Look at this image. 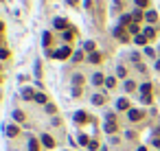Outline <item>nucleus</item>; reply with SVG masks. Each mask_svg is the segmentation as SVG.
I'll list each match as a JSON object with an SVG mask.
<instances>
[{
    "mask_svg": "<svg viewBox=\"0 0 160 151\" xmlns=\"http://www.w3.org/2000/svg\"><path fill=\"white\" fill-rule=\"evenodd\" d=\"M154 145H156V147H160V138H154Z\"/></svg>",
    "mask_w": 160,
    "mask_h": 151,
    "instance_id": "nucleus-36",
    "label": "nucleus"
},
{
    "mask_svg": "<svg viewBox=\"0 0 160 151\" xmlns=\"http://www.w3.org/2000/svg\"><path fill=\"white\" fill-rule=\"evenodd\" d=\"M5 131H7V136H9V138H13V136L20 134V129H18L15 125H7V127H5Z\"/></svg>",
    "mask_w": 160,
    "mask_h": 151,
    "instance_id": "nucleus-4",
    "label": "nucleus"
},
{
    "mask_svg": "<svg viewBox=\"0 0 160 151\" xmlns=\"http://www.w3.org/2000/svg\"><path fill=\"white\" fill-rule=\"evenodd\" d=\"M35 101H37V103H46V94L37 92V94H35Z\"/></svg>",
    "mask_w": 160,
    "mask_h": 151,
    "instance_id": "nucleus-24",
    "label": "nucleus"
},
{
    "mask_svg": "<svg viewBox=\"0 0 160 151\" xmlns=\"http://www.w3.org/2000/svg\"><path fill=\"white\" fill-rule=\"evenodd\" d=\"M136 7H147V0H136Z\"/></svg>",
    "mask_w": 160,
    "mask_h": 151,
    "instance_id": "nucleus-35",
    "label": "nucleus"
},
{
    "mask_svg": "<svg viewBox=\"0 0 160 151\" xmlns=\"http://www.w3.org/2000/svg\"><path fill=\"white\" fill-rule=\"evenodd\" d=\"M37 147H40V145H37V140L31 138V140H29V151H37Z\"/></svg>",
    "mask_w": 160,
    "mask_h": 151,
    "instance_id": "nucleus-20",
    "label": "nucleus"
},
{
    "mask_svg": "<svg viewBox=\"0 0 160 151\" xmlns=\"http://www.w3.org/2000/svg\"><path fill=\"white\" fill-rule=\"evenodd\" d=\"M55 57H57V59H66V57H70V46H62V48L55 53Z\"/></svg>",
    "mask_w": 160,
    "mask_h": 151,
    "instance_id": "nucleus-1",
    "label": "nucleus"
},
{
    "mask_svg": "<svg viewBox=\"0 0 160 151\" xmlns=\"http://www.w3.org/2000/svg\"><path fill=\"white\" fill-rule=\"evenodd\" d=\"M13 118H15L18 123H22V120H24V114H22L20 110H15V112H13Z\"/></svg>",
    "mask_w": 160,
    "mask_h": 151,
    "instance_id": "nucleus-21",
    "label": "nucleus"
},
{
    "mask_svg": "<svg viewBox=\"0 0 160 151\" xmlns=\"http://www.w3.org/2000/svg\"><path fill=\"white\" fill-rule=\"evenodd\" d=\"M116 110H127V112H129V103H127V99H118V101H116Z\"/></svg>",
    "mask_w": 160,
    "mask_h": 151,
    "instance_id": "nucleus-8",
    "label": "nucleus"
},
{
    "mask_svg": "<svg viewBox=\"0 0 160 151\" xmlns=\"http://www.w3.org/2000/svg\"><path fill=\"white\" fill-rule=\"evenodd\" d=\"M134 88H136V83H134V81H125V90H127V92H132Z\"/></svg>",
    "mask_w": 160,
    "mask_h": 151,
    "instance_id": "nucleus-26",
    "label": "nucleus"
},
{
    "mask_svg": "<svg viewBox=\"0 0 160 151\" xmlns=\"http://www.w3.org/2000/svg\"><path fill=\"white\" fill-rule=\"evenodd\" d=\"M140 94H152V83H143L140 86Z\"/></svg>",
    "mask_w": 160,
    "mask_h": 151,
    "instance_id": "nucleus-12",
    "label": "nucleus"
},
{
    "mask_svg": "<svg viewBox=\"0 0 160 151\" xmlns=\"http://www.w3.org/2000/svg\"><path fill=\"white\" fill-rule=\"evenodd\" d=\"M46 112H48V114H53V112H55V105H51V103H46Z\"/></svg>",
    "mask_w": 160,
    "mask_h": 151,
    "instance_id": "nucleus-34",
    "label": "nucleus"
},
{
    "mask_svg": "<svg viewBox=\"0 0 160 151\" xmlns=\"http://www.w3.org/2000/svg\"><path fill=\"white\" fill-rule=\"evenodd\" d=\"M81 59H83V53H81V51L72 55V61H81Z\"/></svg>",
    "mask_w": 160,
    "mask_h": 151,
    "instance_id": "nucleus-27",
    "label": "nucleus"
},
{
    "mask_svg": "<svg viewBox=\"0 0 160 151\" xmlns=\"http://www.w3.org/2000/svg\"><path fill=\"white\" fill-rule=\"evenodd\" d=\"M140 101H143L145 105H149V103H152V94H140Z\"/></svg>",
    "mask_w": 160,
    "mask_h": 151,
    "instance_id": "nucleus-22",
    "label": "nucleus"
},
{
    "mask_svg": "<svg viewBox=\"0 0 160 151\" xmlns=\"http://www.w3.org/2000/svg\"><path fill=\"white\" fill-rule=\"evenodd\" d=\"M42 42H44V46H51V33H44L42 35Z\"/></svg>",
    "mask_w": 160,
    "mask_h": 151,
    "instance_id": "nucleus-23",
    "label": "nucleus"
},
{
    "mask_svg": "<svg viewBox=\"0 0 160 151\" xmlns=\"http://www.w3.org/2000/svg\"><path fill=\"white\" fill-rule=\"evenodd\" d=\"M22 99H26V101H31V99H35V92H33L31 88H24V90H22Z\"/></svg>",
    "mask_w": 160,
    "mask_h": 151,
    "instance_id": "nucleus-7",
    "label": "nucleus"
},
{
    "mask_svg": "<svg viewBox=\"0 0 160 151\" xmlns=\"http://www.w3.org/2000/svg\"><path fill=\"white\" fill-rule=\"evenodd\" d=\"M75 120H77V123H83V120H88L86 112H77V114H75Z\"/></svg>",
    "mask_w": 160,
    "mask_h": 151,
    "instance_id": "nucleus-14",
    "label": "nucleus"
},
{
    "mask_svg": "<svg viewBox=\"0 0 160 151\" xmlns=\"http://www.w3.org/2000/svg\"><path fill=\"white\" fill-rule=\"evenodd\" d=\"M156 68H158V70H160V59H158V61H156Z\"/></svg>",
    "mask_w": 160,
    "mask_h": 151,
    "instance_id": "nucleus-38",
    "label": "nucleus"
},
{
    "mask_svg": "<svg viewBox=\"0 0 160 151\" xmlns=\"http://www.w3.org/2000/svg\"><path fill=\"white\" fill-rule=\"evenodd\" d=\"M0 31H2V22H0Z\"/></svg>",
    "mask_w": 160,
    "mask_h": 151,
    "instance_id": "nucleus-40",
    "label": "nucleus"
},
{
    "mask_svg": "<svg viewBox=\"0 0 160 151\" xmlns=\"http://www.w3.org/2000/svg\"><path fill=\"white\" fill-rule=\"evenodd\" d=\"M145 18H147V22H156V20H158L156 11H147V13H145Z\"/></svg>",
    "mask_w": 160,
    "mask_h": 151,
    "instance_id": "nucleus-15",
    "label": "nucleus"
},
{
    "mask_svg": "<svg viewBox=\"0 0 160 151\" xmlns=\"http://www.w3.org/2000/svg\"><path fill=\"white\" fill-rule=\"evenodd\" d=\"M103 81H105V79H103V74H101V72H97L95 77H92V83H95V86H101Z\"/></svg>",
    "mask_w": 160,
    "mask_h": 151,
    "instance_id": "nucleus-11",
    "label": "nucleus"
},
{
    "mask_svg": "<svg viewBox=\"0 0 160 151\" xmlns=\"http://www.w3.org/2000/svg\"><path fill=\"white\" fill-rule=\"evenodd\" d=\"M72 83H75V88H79L81 83H83V77H81V74H75V77H72Z\"/></svg>",
    "mask_w": 160,
    "mask_h": 151,
    "instance_id": "nucleus-18",
    "label": "nucleus"
},
{
    "mask_svg": "<svg viewBox=\"0 0 160 151\" xmlns=\"http://www.w3.org/2000/svg\"><path fill=\"white\" fill-rule=\"evenodd\" d=\"M127 116H129V120H140V118H143V112H140V110H129L127 112Z\"/></svg>",
    "mask_w": 160,
    "mask_h": 151,
    "instance_id": "nucleus-2",
    "label": "nucleus"
},
{
    "mask_svg": "<svg viewBox=\"0 0 160 151\" xmlns=\"http://www.w3.org/2000/svg\"><path fill=\"white\" fill-rule=\"evenodd\" d=\"M145 37H147V40H149V37H154L156 35V29H154V26H147V29H145V33H143Z\"/></svg>",
    "mask_w": 160,
    "mask_h": 151,
    "instance_id": "nucleus-17",
    "label": "nucleus"
},
{
    "mask_svg": "<svg viewBox=\"0 0 160 151\" xmlns=\"http://www.w3.org/2000/svg\"><path fill=\"white\" fill-rule=\"evenodd\" d=\"M132 18H134V22H136V20H140V18H143V13H140L138 9H136V11H134V15H132Z\"/></svg>",
    "mask_w": 160,
    "mask_h": 151,
    "instance_id": "nucleus-33",
    "label": "nucleus"
},
{
    "mask_svg": "<svg viewBox=\"0 0 160 151\" xmlns=\"http://www.w3.org/2000/svg\"><path fill=\"white\" fill-rule=\"evenodd\" d=\"M53 26H55V29H66V26H68V22H66L64 20V18H55V20H53Z\"/></svg>",
    "mask_w": 160,
    "mask_h": 151,
    "instance_id": "nucleus-3",
    "label": "nucleus"
},
{
    "mask_svg": "<svg viewBox=\"0 0 160 151\" xmlns=\"http://www.w3.org/2000/svg\"><path fill=\"white\" fill-rule=\"evenodd\" d=\"M79 143H81V145H83V147H86V145H90V140H88V138H86V136H79Z\"/></svg>",
    "mask_w": 160,
    "mask_h": 151,
    "instance_id": "nucleus-32",
    "label": "nucleus"
},
{
    "mask_svg": "<svg viewBox=\"0 0 160 151\" xmlns=\"http://www.w3.org/2000/svg\"><path fill=\"white\" fill-rule=\"evenodd\" d=\"M9 57V51L7 48H0V59H7Z\"/></svg>",
    "mask_w": 160,
    "mask_h": 151,
    "instance_id": "nucleus-29",
    "label": "nucleus"
},
{
    "mask_svg": "<svg viewBox=\"0 0 160 151\" xmlns=\"http://www.w3.org/2000/svg\"><path fill=\"white\" fill-rule=\"evenodd\" d=\"M62 37H64L66 42H70V40H72V33H70V31H64V35H62Z\"/></svg>",
    "mask_w": 160,
    "mask_h": 151,
    "instance_id": "nucleus-28",
    "label": "nucleus"
},
{
    "mask_svg": "<svg viewBox=\"0 0 160 151\" xmlns=\"http://www.w3.org/2000/svg\"><path fill=\"white\" fill-rule=\"evenodd\" d=\"M138 151H147V149H145V147H138Z\"/></svg>",
    "mask_w": 160,
    "mask_h": 151,
    "instance_id": "nucleus-39",
    "label": "nucleus"
},
{
    "mask_svg": "<svg viewBox=\"0 0 160 151\" xmlns=\"http://www.w3.org/2000/svg\"><path fill=\"white\" fill-rule=\"evenodd\" d=\"M114 83H116L114 77H108V79H105V86H108V88H114Z\"/></svg>",
    "mask_w": 160,
    "mask_h": 151,
    "instance_id": "nucleus-25",
    "label": "nucleus"
},
{
    "mask_svg": "<svg viewBox=\"0 0 160 151\" xmlns=\"http://www.w3.org/2000/svg\"><path fill=\"white\" fill-rule=\"evenodd\" d=\"M103 129H105L108 134H114V131H116V123H114V120H105V125H103Z\"/></svg>",
    "mask_w": 160,
    "mask_h": 151,
    "instance_id": "nucleus-6",
    "label": "nucleus"
},
{
    "mask_svg": "<svg viewBox=\"0 0 160 151\" xmlns=\"http://www.w3.org/2000/svg\"><path fill=\"white\" fill-rule=\"evenodd\" d=\"M134 42H136L138 46H143V44H147V37H145V35H140V33H138V35L134 37Z\"/></svg>",
    "mask_w": 160,
    "mask_h": 151,
    "instance_id": "nucleus-13",
    "label": "nucleus"
},
{
    "mask_svg": "<svg viewBox=\"0 0 160 151\" xmlns=\"http://www.w3.org/2000/svg\"><path fill=\"white\" fill-rule=\"evenodd\" d=\"M92 103H95V105H101V103H105V97H103V94H95V97H92Z\"/></svg>",
    "mask_w": 160,
    "mask_h": 151,
    "instance_id": "nucleus-10",
    "label": "nucleus"
},
{
    "mask_svg": "<svg viewBox=\"0 0 160 151\" xmlns=\"http://www.w3.org/2000/svg\"><path fill=\"white\" fill-rule=\"evenodd\" d=\"M83 51H88V53H95V42H86V44H83Z\"/></svg>",
    "mask_w": 160,
    "mask_h": 151,
    "instance_id": "nucleus-19",
    "label": "nucleus"
},
{
    "mask_svg": "<svg viewBox=\"0 0 160 151\" xmlns=\"http://www.w3.org/2000/svg\"><path fill=\"white\" fill-rule=\"evenodd\" d=\"M88 149H92V151H95V149H99V143H97V140H90V145H88Z\"/></svg>",
    "mask_w": 160,
    "mask_h": 151,
    "instance_id": "nucleus-30",
    "label": "nucleus"
},
{
    "mask_svg": "<svg viewBox=\"0 0 160 151\" xmlns=\"http://www.w3.org/2000/svg\"><path fill=\"white\" fill-rule=\"evenodd\" d=\"M88 59H90V64H99V61L103 59V55H101V53H90Z\"/></svg>",
    "mask_w": 160,
    "mask_h": 151,
    "instance_id": "nucleus-9",
    "label": "nucleus"
},
{
    "mask_svg": "<svg viewBox=\"0 0 160 151\" xmlns=\"http://www.w3.org/2000/svg\"><path fill=\"white\" fill-rule=\"evenodd\" d=\"M68 5H77V0H68Z\"/></svg>",
    "mask_w": 160,
    "mask_h": 151,
    "instance_id": "nucleus-37",
    "label": "nucleus"
},
{
    "mask_svg": "<svg viewBox=\"0 0 160 151\" xmlns=\"http://www.w3.org/2000/svg\"><path fill=\"white\" fill-rule=\"evenodd\" d=\"M127 31H129V33H134V35H138V31H140V29H138V22H132V24L127 26Z\"/></svg>",
    "mask_w": 160,
    "mask_h": 151,
    "instance_id": "nucleus-16",
    "label": "nucleus"
},
{
    "mask_svg": "<svg viewBox=\"0 0 160 151\" xmlns=\"http://www.w3.org/2000/svg\"><path fill=\"white\" fill-rule=\"evenodd\" d=\"M116 74H118V77H125V68H123V66H118V68H116Z\"/></svg>",
    "mask_w": 160,
    "mask_h": 151,
    "instance_id": "nucleus-31",
    "label": "nucleus"
},
{
    "mask_svg": "<svg viewBox=\"0 0 160 151\" xmlns=\"http://www.w3.org/2000/svg\"><path fill=\"white\" fill-rule=\"evenodd\" d=\"M42 145H44V147H48V149H53V147H55V140H53L48 134H44V136H42Z\"/></svg>",
    "mask_w": 160,
    "mask_h": 151,
    "instance_id": "nucleus-5",
    "label": "nucleus"
}]
</instances>
